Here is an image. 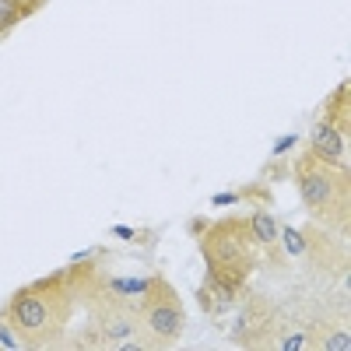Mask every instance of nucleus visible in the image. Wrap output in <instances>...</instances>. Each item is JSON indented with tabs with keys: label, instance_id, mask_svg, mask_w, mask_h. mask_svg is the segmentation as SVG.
<instances>
[{
	"label": "nucleus",
	"instance_id": "5",
	"mask_svg": "<svg viewBox=\"0 0 351 351\" xmlns=\"http://www.w3.org/2000/svg\"><path fill=\"white\" fill-rule=\"evenodd\" d=\"M88 330L95 337V351H141V324L134 302L109 299L88 306Z\"/></svg>",
	"mask_w": 351,
	"mask_h": 351
},
{
	"label": "nucleus",
	"instance_id": "4",
	"mask_svg": "<svg viewBox=\"0 0 351 351\" xmlns=\"http://www.w3.org/2000/svg\"><path fill=\"white\" fill-rule=\"evenodd\" d=\"M144 348H176L186 330V309L165 274H152L134 302Z\"/></svg>",
	"mask_w": 351,
	"mask_h": 351
},
{
	"label": "nucleus",
	"instance_id": "17",
	"mask_svg": "<svg viewBox=\"0 0 351 351\" xmlns=\"http://www.w3.org/2000/svg\"><path fill=\"white\" fill-rule=\"evenodd\" d=\"M49 4V0H25V18H32V14H39L43 8Z\"/></svg>",
	"mask_w": 351,
	"mask_h": 351
},
{
	"label": "nucleus",
	"instance_id": "6",
	"mask_svg": "<svg viewBox=\"0 0 351 351\" xmlns=\"http://www.w3.org/2000/svg\"><path fill=\"white\" fill-rule=\"evenodd\" d=\"M232 341L239 348H278L281 341L278 309L256 295L246 299L243 309H236V319H232Z\"/></svg>",
	"mask_w": 351,
	"mask_h": 351
},
{
	"label": "nucleus",
	"instance_id": "10",
	"mask_svg": "<svg viewBox=\"0 0 351 351\" xmlns=\"http://www.w3.org/2000/svg\"><path fill=\"white\" fill-rule=\"evenodd\" d=\"M246 221H250V232H253L256 246L267 250V253H274V256H281V228H278L281 221H278L271 211H263V208L250 211Z\"/></svg>",
	"mask_w": 351,
	"mask_h": 351
},
{
	"label": "nucleus",
	"instance_id": "9",
	"mask_svg": "<svg viewBox=\"0 0 351 351\" xmlns=\"http://www.w3.org/2000/svg\"><path fill=\"white\" fill-rule=\"evenodd\" d=\"M309 348L313 351H348L351 348V327H348V316H327L313 324L309 330Z\"/></svg>",
	"mask_w": 351,
	"mask_h": 351
},
{
	"label": "nucleus",
	"instance_id": "1",
	"mask_svg": "<svg viewBox=\"0 0 351 351\" xmlns=\"http://www.w3.org/2000/svg\"><path fill=\"white\" fill-rule=\"evenodd\" d=\"M190 232L200 243L204 256V285H200V306L208 313L225 309L228 302H236L253 271L260 267V246L250 232V221L239 215H228L218 221L193 218Z\"/></svg>",
	"mask_w": 351,
	"mask_h": 351
},
{
	"label": "nucleus",
	"instance_id": "7",
	"mask_svg": "<svg viewBox=\"0 0 351 351\" xmlns=\"http://www.w3.org/2000/svg\"><path fill=\"white\" fill-rule=\"evenodd\" d=\"M306 236V253L309 263L319 271V274H344L348 271V253H344V243H337V232L324 228V225H309L302 228Z\"/></svg>",
	"mask_w": 351,
	"mask_h": 351
},
{
	"label": "nucleus",
	"instance_id": "18",
	"mask_svg": "<svg viewBox=\"0 0 351 351\" xmlns=\"http://www.w3.org/2000/svg\"><path fill=\"white\" fill-rule=\"evenodd\" d=\"M236 200H239V193H215V197H211L215 208H225V204H236Z\"/></svg>",
	"mask_w": 351,
	"mask_h": 351
},
{
	"label": "nucleus",
	"instance_id": "12",
	"mask_svg": "<svg viewBox=\"0 0 351 351\" xmlns=\"http://www.w3.org/2000/svg\"><path fill=\"white\" fill-rule=\"evenodd\" d=\"M18 21H25V0H0V39H4Z\"/></svg>",
	"mask_w": 351,
	"mask_h": 351
},
{
	"label": "nucleus",
	"instance_id": "3",
	"mask_svg": "<svg viewBox=\"0 0 351 351\" xmlns=\"http://www.w3.org/2000/svg\"><path fill=\"white\" fill-rule=\"evenodd\" d=\"M288 176H291V183H295L309 218L316 225L330 228V232L348 236V221H351V176H348V165L319 162L306 148L295 162H291Z\"/></svg>",
	"mask_w": 351,
	"mask_h": 351
},
{
	"label": "nucleus",
	"instance_id": "8",
	"mask_svg": "<svg viewBox=\"0 0 351 351\" xmlns=\"http://www.w3.org/2000/svg\"><path fill=\"white\" fill-rule=\"evenodd\" d=\"M309 152L319 162H330V165H348V134H341L337 127L316 120L309 127Z\"/></svg>",
	"mask_w": 351,
	"mask_h": 351
},
{
	"label": "nucleus",
	"instance_id": "2",
	"mask_svg": "<svg viewBox=\"0 0 351 351\" xmlns=\"http://www.w3.org/2000/svg\"><path fill=\"white\" fill-rule=\"evenodd\" d=\"M74 285L67 278V267L53 271L39 281H28L0 309V319H8V327L21 337L25 348H60L67 337V324L77 309Z\"/></svg>",
	"mask_w": 351,
	"mask_h": 351
},
{
	"label": "nucleus",
	"instance_id": "16",
	"mask_svg": "<svg viewBox=\"0 0 351 351\" xmlns=\"http://www.w3.org/2000/svg\"><path fill=\"white\" fill-rule=\"evenodd\" d=\"M295 141H299V137H291V134H288V137H281V141L274 144V158H278V155H285L288 148H295Z\"/></svg>",
	"mask_w": 351,
	"mask_h": 351
},
{
	"label": "nucleus",
	"instance_id": "14",
	"mask_svg": "<svg viewBox=\"0 0 351 351\" xmlns=\"http://www.w3.org/2000/svg\"><path fill=\"white\" fill-rule=\"evenodd\" d=\"M0 344L4 348H11V351H25V344H21V337L8 327V319H0Z\"/></svg>",
	"mask_w": 351,
	"mask_h": 351
},
{
	"label": "nucleus",
	"instance_id": "11",
	"mask_svg": "<svg viewBox=\"0 0 351 351\" xmlns=\"http://www.w3.org/2000/svg\"><path fill=\"white\" fill-rule=\"evenodd\" d=\"M319 120L330 123V127H337L341 134H351V88H348V81L337 84L334 92H330L324 112H319Z\"/></svg>",
	"mask_w": 351,
	"mask_h": 351
},
{
	"label": "nucleus",
	"instance_id": "15",
	"mask_svg": "<svg viewBox=\"0 0 351 351\" xmlns=\"http://www.w3.org/2000/svg\"><path fill=\"white\" fill-rule=\"evenodd\" d=\"M243 197H250V200H260V204H267V200H271L263 186H246V190L239 193V200H243Z\"/></svg>",
	"mask_w": 351,
	"mask_h": 351
},
{
	"label": "nucleus",
	"instance_id": "13",
	"mask_svg": "<svg viewBox=\"0 0 351 351\" xmlns=\"http://www.w3.org/2000/svg\"><path fill=\"white\" fill-rule=\"evenodd\" d=\"M278 228H281V243H285L281 253L302 256V253H306V236H302V228H295V225H278Z\"/></svg>",
	"mask_w": 351,
	"mask_h": 351
}]
</instances>
